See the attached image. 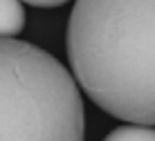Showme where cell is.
<instances>
[{
	"mask_svg": "<svg viewBox=\"0 0 155 141\" xmlns=\"http://www.w3.org/2000/svg\"><path fill=\"white\" fill-rule=\"evenodd\" d=\"M65 47L94 105L119 121L155 126V0H77Z\"/></svg>",
	"mask_w": 155,
	"mask_h": 141,
	"instance_id": "1",
	"label": "cell"
},
{
	"mask_svg": "<svg viewBox=\"0 0 155 141\" xmlns=\"http://www.w3.org/2000/svg\"><path fill=\"white\" fill-rule=\"evenodd\" d=\"M77 79L50 52L0 38V141H83Z\"/></svg>",
	"mask_w": 155,
	"mask_h": 141,
	"instance_id": "2",
	"label": "cell"
},
{
	"mask_svg": "<svg viewBox=\"0 0 155 141\" xmlns=\"http://www.w3.org/2000/svg\"><path fill=\"white\" fill-rule=\"evenodd\" d=\"M25 27L23 0H0V38H16Z\"/></svg>",
	"mask_w": 155,
	"mask_h": 141,
	"instance_id": "3",
	"label": "cell"
},
{
	"mask_svg": "<svg viewBox=\"0 0 155 141\" xmlns=\"http://www.w3.org/2000/svg\"><path fill=\"white\" fill-rule=\"evenodd\" d=\"M104 141H155V128L142 126V123H128V126L115 128Z\"/></svg>",
	"mask_w": 155,
	"mask_h": 141,
	"instance_id": "4",
	"label": "cell"
},
{
	"mask_svg": "<svg viewBox=\"0 0 155 141\" xmlns=\"http://www.w3.org/2000/svg\"><path fill=\"white\" fill-rule=\"evenodd\" d=\"M23 2L31 5V7H41V9H47V7H61V5L70 2V0H23Z\"/></svg>",
	"mask_w": 155,
	"mask_h": 141,
	"instance_id": "5",
	"label": "cell"
}]
</instances>
